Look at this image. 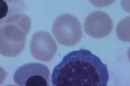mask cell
<instances>
[{
	"label": "cell",
	"mask_w": 130,
	"mask_h": 86,
	"mask_svg": "<svg viewBox=\"0 0 130 86\" xmlns=\"http://www.w3.org/2000/svg\"><path fill=\"white\" fill-rule=\"evenodd\" d=\"M13 79L17 85H50V71L48 67L40 63H30L19 67Z\"/></svg>",
	"instance_id": "cell-3"
},
{
	"label": "cell",
	"mask_w": 130,
	"mask_h": 86,
	"mask_svg": "<svg viewBox=\"0 0 130 86\" xmlns=\"http://www.w3.org/2000/svg\"><path fill=\"white\" fill-rule=\"evenodd\" d=\"M83 26L85 33L95 38L107 36L113 28L111 17L101 10H96L89 14L84 21Z\"/></svg>",
	"instance_id": "cell-4"
},
{
	"label": "cell",
	"mask_w": 130,
	"mask_h": 86,
	"mask_svg": "<svg viewBox=\"0 0 130 86\" xmlns=\"http://www.w3.org/2000/svg\"><path fill=\"white\" fill-rule=\"evenodd\" d=\"M92 5L96 7H102L110 6L116 0H89Z\"/></svg>",
	"instance_id": "cell-7"
},
{
	"label": "cell",
	"mask_w": 130,
	"mask_h": 86,
	"mask_svg": "<svg viewBox=\"0 0 130 86\" xmlns=\"http://www.w3.org/2000/svg\"><path fill=\"white\" fill-rule=\"evenodd\" d=\"M53 32L60 44L73 46L81 39L83 33L81 23L74 16L65 14L58 17L54 23Z\"/></svg>",
	"instance_id": "cell-2"
},
{
	"label": "cell",
	"mask_w": 130,
	"mask_h": 86,
	"mask_svg": "<svg viewBox=\"0 0 130 86\" xmlns=\"http://www.w3.org/2000/svg\"><path fill=\"white\" fill-rule=\"evenodd\" d=\"M117 32L120 40L125 41V34L129 38V17H127L120 21L117 27Z\"/></svg>",
	"instance_id": "cell-6"
},
{
	"label": "cell",
	"mask_w": 130,
	"mask_h": 86,
	"mask_svg": "<svg viewBox=\"0 0 130 86\" xmlns=\"http://www.w3.org/2000/svg\"><path fill=\"white\" fill-rule=\"evenodd\" d=\"M27 9L23 0H0V26L15 23Z\"/></svg>",
	"instance_id": "cell-5"
},
{
	"label": "cell",
	"mask_w": 130,
	"mask_h": 86,
	"mask_svg": "<svg viewBox=\"0 0 130 86\" xmlns=\"http://www.w3.org/2000/svg\"><path fill=\"white\" fill-rule=\"evenodd\" d=\"M108 80L107 64L83 48L64 56L51 76L54 86H106Z\"/></svg>",
	"instance_id": "cell-1"
}]
</instances>
